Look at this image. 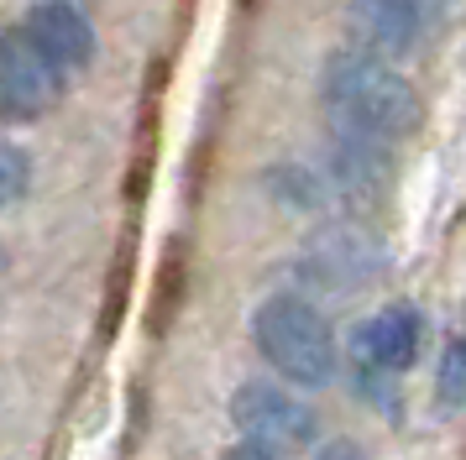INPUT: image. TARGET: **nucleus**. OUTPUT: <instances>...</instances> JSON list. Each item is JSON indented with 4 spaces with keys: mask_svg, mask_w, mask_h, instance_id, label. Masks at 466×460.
<instances>
[{
    "mask_svg": "<svg viewBox=\"0 0 466 460\" xmlns=\"http://www.w3.org/2000/svg\"><path fill=\"white\" fill-rule=\"evenodd\" d=\"M231 418L241 435L268 445V450H299V445H309L319 435L315 408L304 397L273 387V382H241L231 397Z\"/></svg>",
    "mask_w": 466,
    "mask_h": 460,
    "instance_id": "20e7f679",
    "label": "nucleus"
},
{
    "mask_svg": "<svg viewBox=\"0 0 466 460\" xmlns=\"http://www.w3.org/2000/svg\"><path fill=\"white\" fill-rule=\"evenodd\" d=\"M0 267H5V256H0Z\"/></svg>",
    "mask_w": 466,
    "mask_h": 460,
    "instance_id": "ddd939ff",
    "label": "nucleus"
},
{
    "mask_svg": "<svg viewBox=\"0 0 466 460\" xmlns=\"http://www.w3.org/2000/svg\"><path fill=\"white\" fill-rule=\"evenodd\" d=\"M64 95V74L43 58L26 26H0V115L37 121Z\"/></svg>",
    "mask_w": 466,
    "mask_h": 460,
    "instance_id": "7ed1b4c3",
    "label": "nucleus"
},
{
    "mask_svg": "<svg viewBox=\"0 0 466 460\" xmlns=\"http://www.w3.org/2000/svg\"><path fill=\"white\" fill-rule=\"evenodd\" d=\"M26 188H32V157L22 146L0 142V209H11Z\"/></svg>",
    "mask_w": 466,
    "mask_h": 460,
    "instance_id": "1a4fd4ad",
    "label": "nucleus"
},
{
    "mask_svg": "<svg viewBox=\"0 0 466 460\" xmlns=\"http://www.w3.org/2000/svg\"><path fill=\"white\" fill-rule=\"evenodd\" d=\"M315 460H361V450H357V445H325Z\"/></svg>",
    "mask_w": 466,
    "mask_h": 460,
    "instance_id": "f8f14e48",
    "label": "nucleus"
},
{
    "mask_svg": "<svg viewBox=\"0 0 466 460\" xmlns=\"http://www.w3.org/2000/svg\"><path fill=\"white\" fill-rule=\"evenodd\" d=\"M378 267H382V251H378V241H372L361 225L319 230L315 241L304 246V262H299V272H304L315 288H325V293L361 288V283H372V277H378Z\"/></svg>",
    "mask_w": 466,
    "mask_h": 460,
    "instance_id": "39448f33",
    "label": "nucleus"
},
{
    "mask_svg": "<svg viewBox=\"0 0 466 460\" xmlns=\"http://www.w3.org/2000/svg\"><path fill=\"white\" fill-rule=\"evenodd\" d=\"M351 26L357 37L372 47V53H388V58H403L414 42H420V5L414 0H351Z\"/></svg>",
    "mask_w": 466,
    "mask_h": 460,
    "instance_id": "6e6552de",
    "label": "nucleus"
},
{
    "mask_svg": "<svg viewBox=\"0 0 466 460\" xmlns=\"http://www.w3.org/2000/svg\"><path fill=\"white\" fill-rule=\"evenodd\" d=\"M420 335H424L420 314L409 304H393V309H382L378 319H367L357 330V355L378 372H403L420 355Z\"/></svg>",
    "mask_w": 466,
    "mask_h": 460,
    "instance_id": "0eeeda50",
    "label": "nucleus"
},
{
    "mask_svg": "<svg viewBox=\"0 0 466 460\" xmlns=\"http://www.w3.org/2000/svg\"><path fill=\"white\" fill-rule=\"evenodd\" d=\"M325 115L336 136L361 142H403L420 131V95L378 58V53H336L319 79Z\"/></svg>",
    "mask_w": 466,
    "mask_h": 460,
    "instance_id": "f257e3e1",
    "label": "nucleus"
},
{
    "mask_svg": "<svg viewBox=\"0 0 466 460\" xmlns=\"http://www.w3.org/2000/svg\"><path fill=\"white\" fill-rule=\"evenodd\" d=\"M22 26L58 74H79V68L95 63V26L74 0H37Z\"/></svg>",
    "mask_w": 466,
    "mask_h": 460,
    "instance_id": "423d86ee",
    "label": "nucleus"
},
{
    "mask_svg": "<svg viewBox=\"0 0 466 460\" xmlns=\"http://www.w3.org/2000/svg\"><path fill=\"white\" fill-rule=\"evenodd\" d=\"M252 340L262 361L294 387H325L336 376V335L325 325V314L299 293H273L252 314Z\"/></svg>",
    "mask_w": 466,
    "mask_h": 460,
    "instance_id": "f03ea898",
    "label": "nucleus"
},
{
    "mask_svg": "<svg viewBox=\"0 0 466 460\" xmlns=\"http://www.w3.org/2000/svg\"><path fill=\"white\" fill-rule=\"evenodd\" d=\"M226 460H278V450L257 445V439H241V445H231V450H226Z\"/></svg>",
    "mask_w": 466,
    "mask_h": 460,
    "instance_id": "9b49d317",
    "label": "nucleus"
},
{
    "mask_svg": "<svg viewBox=\"0 0 466 460\" xmlns=\"http://www.w3.org/2000/svg\"><path fill=\"white\" fill-rule=\"evenodd\" d=\"M435 387H441L445 408H461V403H466V340H451V345H445Z\"/></svg>",
    "mask_w": 466,
    "mask_h": 460,
    "instance_id": "9d476101",
    "label": "nucleus"
}]
</instances>
